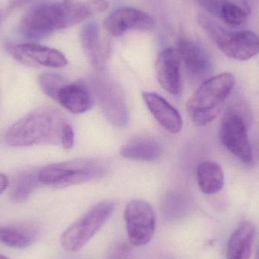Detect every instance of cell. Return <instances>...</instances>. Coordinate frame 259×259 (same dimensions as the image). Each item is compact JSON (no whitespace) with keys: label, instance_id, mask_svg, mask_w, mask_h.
Segmentation results:
<instances>
[{"label":"cell","instance_id":"cell-1","mask_svg":"<svg viewBox=\"0 0 259 259\" xmlns=\"http://www.w3.org/2000/svg\"><path fill=\"white\" fill-rule=\"evenodd\" d=\"M68 120L61 111L41 106L18 120L6 133V143L13 147L61 144L62 130Z\"/></svg>","mask_w":259,"mask_h":259},{"label":"cell","instance_id":"cell-2","mask_svg":"<svg viewBox=\"0 0 259 259\" xmlns=\"http://www.w3.org/2000/svg\"><path fill=\"white\" fill-rule=\"evenodd\" d=\"M91 15L86 2L62 0L41 5L24 15L21 31L27 39H40L56 30L76 25Z\"/></svg>","mask_w":259,"mask_h":259},{"label":"cell","instance_id":"cell-3","mask_svg":"<svg viewBox=\"0 0 259 259\" xmlns=\"http://www.w3.org/2000/svg\"><path fill=\"white\" fill-rule=\"evenodd\" d=\"M234 85L235 78L230 73L206 79L187 101V113L192 121L197 126L212 122L223 109Z\"/></svg>","mask_w":259,"mask_h":259},{"label":"cell","instance_id":"cell-4","mask_svg":"<svg viewBox=\"0 0 259 259\" xmlns=\"http://www.w3.org/2000/svg\"><path fill=\"white\" fill-rule=\"evenodd\" d=\"M109 170L106 160L82 158L46 166L38 170V178L42 185L64 188L103 178Z\"/></svg>","mask_w":259,"mask_h":259},{"label":"cell","instance_id":"cell-5","mask_svg":"<svg viewBox=\"0 0 259 259\" xmlns=\"http://www.w3.org/2000/svg\"><path fill=\"white\" fill-rule=\"evenodd\" d=\"M198 23L219 50L231 59L246 61L259 53V36L251 30H226L205 14L198 15Z\"/></svg>","mask_w":259,"mask_h":259},{"label":"cell","instance_id":"cell-6","mask_svg":"<svg viewBox=\"0 0 259 259\" xmlns=\"http://www.w3.org/2000/svg\"><path fill=\"white\" fill-rule=\"evenodd\" d=\"M115 207L112 201H103L88 210L62 234L61 243L64 249L74 252L82 249L112 215Z\"/></svg>","mask_w":259,"mask_h":259},{"label":"cell","instance_id":"cell-7","mask_svg":"<svg viewBox=\"0 0 259 259\" xmlns=\"http://www.w3.org/2000/svg\"><path fill=\"white\" fill-rule=\"evenodd\" d=\"M91 88L106 119L115 127H124L129 120L128 108L122 89L114 80L93 77Z\"/></svg>","mask_w":259,"mask_h":259},{"label":"cell","instance_id":"cell-8","mask_svg":"<svg viewBox=\"0 0 259 259\" xmlns=\"http://www.w3.org/2000/svg\"><path fill=\"white\" fill-rule=\"evenodd\" d=\"M127 236L134 246L149 243L155 231V214L152 205L141 199L131 201L124 210Z\"/></svg>","mask_w":259,"mask_h":259},{"label":"cell","instance_id":"cell-9","mask_svg":"<svg viewBox=\"0 0 259 259\" xmlns=\"http://www.w3.org/2000/svg\"><path fill=\"white\" fill-rule=\"evenodd\" d=\"M220 138L222 144L234 156L246 164L252 162V146L243 115L234 110L226 112L221 124Z\"/></svg>","mask_w":259,"mask_h":259},{"label":"cell","instance_id":"cell-10","mask_svg":"<svg viewBox=\"0 0 259 259\" xmlns=\"http://www.w3.org/2000/svg\"><path fill=\"white\" fill-rule=\"evenodd\" d=\"M6 50L15 60L27 66L63 68L68 64L66 58L59 50L33 42L7 44Z\"/></svg>","mask_w":259,"mask_h":259},{"label":"cell","instance_id":"cell-11","mask_svg":"<svg viewBox=\"0 0 259 259\" xmlns=\"http://www.w3.org/2000/svg\"><path fill=\"white\" fill-rule=\"evenodd\" d=\"M177 51L189 76L196 80L207 78L212 73L213 62L203 46L196 41L181 37L177 44Z\"/></svg>","mask_w":259,"mask_h":259},{"label":"cell","instance_id":"cell-12","mask_svg":"<svg viewBox=\"0 0 259 259\" xmlns=\"http://www.w3.org/2000/svg\"><path fill=\"white\" fill-rule=\"evenodd\" d=\"M104 24L111 34L118 36L130 30H151L155 26V21L149 14L140 9L121 7L110 14Z\"/></svg>","mask_w":259,"mask_h":259},{"label":"cell","instance_id":"cell-13","mask_svg":"<svg viewBox=\"0 0 259 259\" xmlns=\"http://www.w3.org/2000/svg\"><path fill=\"white\" fill-rule=\"evenodd\" d=\"M53 100L72 114H83L91 110L94 95L86 82H69L68 80L59 88Z\"/></svg>","mask_w":259,"mask_h":259},{"label":"cell","instance_id":"cell-14","mask_svg":"<svg viewBox=\"0 0 259 259\" xmlns=\"http://www.w3.org/2000/svg\"><path fill=\"white\" fill-rule=\"evenodd\" d=\"M181 62L176 49L167 48L158 55L155 74L160 86L169 94L178 95L181 91Z\"/></svg>","mask_w":259,"mask_h":259},{"label":"cell","instance_id":"cell-15","mask_svg":"<svg viewBox=\"0 0 259 259\" xmlns=\"http://www.w3.org/2000/svg\"><path fill=\"white\" fill-rule=\"evenodd\" d=\"M142 97L146 107L163 128L171 134L181 132L184 124L182 117L165 99L152 92L143 93Z\"/></svg>","mask_w":259,"mask_h":259},{"label":"cell","instance_id":"cell-16","mask_svg":"<svg viewBox=\"0 0 259 259\" xmlns=\"http://www.w3.org/2000/svg\"><path fill=\"white\" fill-rule=\"evenodd\" d=\"M120 153L128 159L153 161L162 157L164 147L158 139L149 137H136L121 146Z\"/></svg>","mask_w":259,"mask_h":259},{"label":"cell","instance_id":"cell-17","mask_svg":"<svg viewBox=\"0 0 259 259\" xmlns=\"http://www.w3.org/2000/svg\"><path fill=\"white\" fill-rule=\"evenodd\" d=\"M254 237V225L249 222H242L230 238L227 259H249Z\"/></svg>","mask_w":259,"mask_h":259},{"label":"cell","instance_id":"cell-18","mask_svg":"<svg viewBox=\"0 0 259 259\" xmlns=\"http://www.w3.org/2000/svg\"><path fill=\"white\" fill-rule=\"evenodd\" d=\"M198 184L205 194L213 195L219 193L223 188L225 175L220 164L214 161H203L198 166Z\"/></svg>","mask_w":259,"mask_h":259},{"label":"cell","instance_id":"cell-19","mask_svg":"<svg viewBox=\"0 0 259 259\" xmlns=\"http://www.w3.org/2000/svg\"><path fill=\"white\" fill-rule=\"evenodd\" d=\"M39 235V229L33 225L1 227L0 243L12 248L30 246Z\"/></svg>","mask_w":259,"mask_h":259},{"label":"cell","instance_id":"cell-20","mask_svg":"<svg viewBox=\"0 0 259 259\" xmlns=\"http://www.w3.org/2000/svg\"><path fill=\"white\" fill-rule=\"evenodd\" d=\"M80 44L90 63L97 71H103V62L100 53L99 29L94 21L83 26L80 33Z\"/></svg>","mask_w":259,"mask_h":259},{"label":"cell","instance_id":"cell-21","mask_svg":"<svg viewBox=\"0 0 259 259\" xmlns=\"http://www.w3.org/2000/svg\"><path fill=\"white\" fill-rule=\"evenodd\" d=\"M250 8L245 0H224L219 18L232 27H240L247 21Z\"/></svg>","mask_w":259,"mask_h":259},{"label":"cell","instance_id":"cell-22","mask_svg":"<svg viewBox=\"0 0 259 259\" xmlns=\"http://www.w3.org/2000/svg\"><path fill=\"white\" fill-rule=\"evenodd\" d=\"M39 185L40 183L38 178V170L22 172L18 175L12 184L11 200L16 203L25 202Z\"/></svg>","mask_w":259,"mask_h":259},{"label":"cell","instance_id":"cell-23","mask_svg":"<svg viewBox=\"0 0 259 259\" xmlns=\"http://www.w3.org/2000/svg\"><path fill=\"white\" fill-rule=\"evenodd\" d=\"M189 209V200L184 193L178 190L167 193L162 202V211L169 221L178 220L184 217Z\"/></svg>","mask_w":259,"mask_h":259},{"label":"cell","instance_id":"cell-24","mask_svg":"<svg viewBox=\"0 0 259 259\" xmlns=\"http://www.w3.org/2000/svg\"><path fill=\"white\" fill-rule=\"evenodd\" d=\"M224 0H196L199 7L213 17L219 18Z\"/></svg>","mask_w":259,"mask_h":259},{"label":"cell","instance_id":"cell-25","mask_svg":"<svg viewBox=\"0 0 259 259\" xmlns=\"http://www.w3.org/2000/svg\"><path fill=\"white\" fill-rule=\"evenodd\" d=\"M131 249L126 243H118L111 249L107 259H131Z\"/></svg>","mask_w":259,"mask_h":259},{"label":"cell","instance_id":"cell-26","mask_svg":"<svg viewBox=\"0 0 259 259\" xmlns=\"http://www.w3.org/2000/svg\"><path fill=\"white\" fill-rule=\"evenodd\" d=\"M74 143V132L72 126L68 123L65 124L62 130V138H61V145L64 149H71Z\"/></svg>","mask_w":259,"mask_h":259},{"label":"cell","instance_id":"cell-27","mask_svg":"<svg viewBox=\"0 0 259 259\" xmlns=\"http://www.w3.org/2000/svg\"><path fill=\"white\" fill-rule=\"evenodd\" d=\"M86 3L91 15L103 12L109 6L107 0H88Z\"/></svg>","mask_w":259,"mask_h":259},{"label":"cell","instance_id":"cell-28","mask_svg":"<svg viewBox=\"0 0 259 259\" xmlns=\"http://www.w3.org/2000/svg\"><path fill=\"white\" fill-rule=\"evenodd\" d=\"M9 180L7 177L3 174H0V194L3 193L9 187Z\"/></svg>","mask_w":259,"mask_h":259},{"label":"cell","instance_id":"cell-29","mask_svg":"<svg viewBox=\"0 0 259 259\" xmlns=\"http://www.w3.org/2000/svg\"><path fill=\"white\" fill-rule=\"evenodd\" d=\"M255 259H259V246L257 248L256 252H255Z\"/></svg>","mask_w":259,"mask_h":259},{"label":"cell","instance_id":"cell-30","mask_svg":"<svg viewBox=\"0 0 259 259\" xmlns=\"http://www.w3.org/2000/svg\"><path fill=\"white\" fill-rule=\"evenodd\" d=\"M0 259H9L7 257L4 256V255H0Z\"/></svg>","mask_w":259,"mask_h":259},{"label":"cell","instance_id":"cell-31","mask_svg":"<svg viewBox=\"0 0 259 259\" xmlns=\"http://www.w3.org/2000/svg\"><path fill=\"white\" fill-rule=\"evenodd\" d=\"M0 25H1V15H0Z\"/></svg>","mask_w":259,"mask_h":259}]
</instances>
